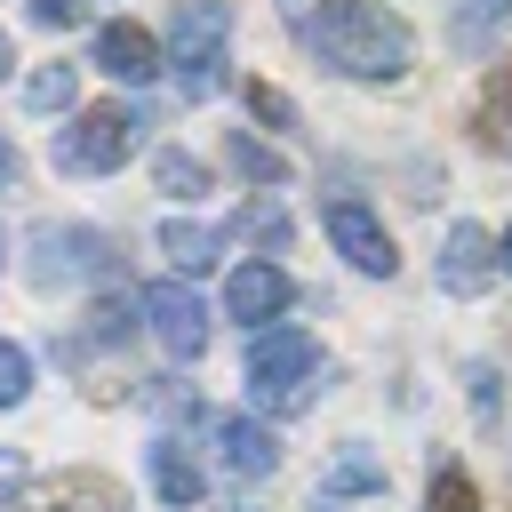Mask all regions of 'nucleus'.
I'll return each mask as SVG.
<instances>
[{
    "label": "nucleus",
    "instance_id": "25",
    "mask_svg": "<svg viewBox=\"0 0 512 512\" xmlns=\"http://www.w3.org/2000/svg\"><path fill=\"white\" fill-rule=\"evenodd\" d=\"M0 184H16V144L0 136Z\"/></svg>",
    "mask_w": 512,
    "mask_h": 512
},
{
    "label": "nucleus",
    "instance_id": "18",
    "mask_svg": "<svg viewBox=\"0 0 512 512\" xmlns=\"http://www.w3.org/2000/svg\"><path fill=\"white\" fill-rule=\"evenodd\" d=\"M152 184L176 192V200H200V192H208V168H200L192 152H160V160H152Z\"/></svg>",
    "mask_w": 512,
    "mask_h": 512
},
{
    "label": "nucleus",
    "instance_id": "19",
    "mask_svg": "<svg viewBox=\"0 0 512 512\" xmlns=\"http://www.w3.org/2000/svg\"><path fill=\"white\" fill-rule=\"evenodd\" d=\"M72 88H80L72 64H40V72L24 80V104H32V112H56V104H72Z\"/></svg>",
    "mask_w": 512,
    "mask_h": 512
},
{
    "label": "nucleus",
    "instance_id": "10",
    "mask_svg": "<svg viewBox=\"0 0 512 512\" xmlns=\"http://www.w3.org/2000/svg\"><path fill=\"white\" fill-rule=\"evenodd\" d=\"M96 72H112V80H128V88H144L152 72H160V40L144 32V24H96Z\"/></svg>",
    "mask_w": 512,
    "mask_h": 512
},
{
    "label": "nucleus",
    "instance_id": "4",
    "mask_svg": "<svg viewBox=\"0 0 512 512\" xmlns=\"http://www.w3.org/2000/svg\"><path fill=\"white\" fill-rule=\"evenodd\" d=\"M144 112L136 104H88L64 136H56V168H72V176H104V168H120L136 144H144Z\"/></svg>",
    "mask_w": 512,
    "mask_h": 512
},
{
    "label": "nucleus",
    "instance_id": "8",
    "mask_svg": "<svg viewBox=\"0 0 512 512\" xmlns=\"http://www.w3.org/2000/svg\"><path fill=\"white\" fill-rule=\"evenodd\" d=\"M144 320H152V336H160L176 360H200V344H208V304H200V288H184V280L144 288Z\"/></svg>",
    "mask_w": 512,
    "mask_h": 512
},
{
    "label": "nucleus",
    "instance_id": "6",
    "mask_svg": "<svg viewBox=\"0 0 512 512\" xmlns=\"http://www.w3.org/2000/svg\"><path fill=\"white\" fill-rule=\"evenodd\" d=\"M32 272L56 288V280H120V248H112V232H88V224H48L40 240H32Z\"/></svg>",
    "mask_w": 512,
    "mask_h": 512
},
{
    "label": "nucleus",
    "instance_id": "21",
    "mask_svg": "<svg viewBox=\"0 0 512 512\" xmlns=\"http://www.w3.org/2000/svg\"><path fill=\"white\" fill-rule=\"evenodd\" d=\"M240 96H248V112H256V120H264V128H296V104H288V96H280V88H264V80H248V88H240Z\"/></svg>",
    "mask_w": 512,
    "mask_h": 512
},
{
    "label": "nucleus",
    "instance_id": "15",
    "mask_svg": "<svg viewBox=\"0 0 512 512\" xmlns=\"http://www.w3.org/2000/svg\"><path fill=\"white\" fill-rule=\"evenodd\" d=\"M224 160H232V168H240V176H248V184H272V192H280V184H288V160H280V152H272V144H256V136H240V128H232V136H224Z\"/></svg>",
    "mask_w": 512,
    "mask_h": 512
},
{
    "label": "nucleus",
    "instance_id": "11",
    "mask_svg": "<svg viewBox=\"0 0 512 512\" xmlns=\"http://www.w3.org/2000/svg\"><path fill=\"white\" fill-rule=\"evenodd\" d=\"M216 456L240 472V480H264L280 464V440L256 424V416H216Z\"/></svg>",
    "mask_w": 512,
    "mask_h": 512
},
{
    "label": "nucleus",
    "instance_id": "1",
    "mask_svg": "<svg viewBox=\"0 0 512 512\" xmlns=\"http://www.w3.org/2000/svg\"><path fill=\"white\" fill-rule=\"evenodd\" d=\"M296 32H304V48H312L328 72L368 80V88H384V80H400V72L416 64L408 16H392V8H376V0H320Z\"/></svg>",
    "mask_w": 512,
    "mask_h": 512
},
{
    "label": "nucleus",
    "instance_id": "27",
    "mask_svg": "<svg viewBox=\"0 0 512 512\" xmlns=\"http://www.w3.org/2000/svg\"><path fill=\"white\" fill-rule=\"evenodd\" d=\"M496 240H504V272H512V232H496Z\"/></svg>",
    "mask_w": 512,
    "mask_h": 512
},
{
    "label": "nucleus",
    "instance_id": "12",
    "mask_svg": "<svg viewBox=\"0 0 512 512\" xmlns=\"http://www.w3.org/2000/svg\"><path fill=\"white\" fill-rule=\"evenodd\" d=\"M152 488H160L176 512H192V504L208 496V472H200V456H192L184 440H152Z\"/></svg>",
    "mask_w": 512,
    "mask_h": 512
},
{
    "label": "nucleus",
    "instance_id": "28",
    "mask_svg": "<svg viewBox=\"0 0 512 512\" xmlns=\"http://www.w3.org/2000/svg\"><path fill=\"white\" fill-rule=\"evenodd\" d=\"M0 256H8V240H0Z\"/></svg>",
    "mask_w": 512,
    "mask_h": 512
},
{
    "label": "nucleus",
    "instance_id": "14",
    "mask_svg": "<svg viewBox=\"0 0 512 512\" xmlns=\"http://www.w3.org/2000/svg\"><path fill=\"white\" fill-rule=\"evenodd\" d=\"M512 24V0H456V24H448V40L464 48V56H480L496 32Z\"/></svg>",
    "mask_w": 512,
    "mask_h": 512
},
{
    "label": "nucleus",
    "instance_id": "7",
    "mask_svg": "<svg viewBox=\"0 0 512 512\" xmlns=\"http://www.w3.org/2000/svg\"><path fill=\"white\" fill-rule=\"evenodd\" d=\"M496 272H504V240L488 224H448V240H440V288L448 296H480Z\"/></svg>",
    "mask_w": 512,
    "mask_h": 512
},
{
    "label": "nucleus",
    "instance_id": "24",
    "mask_svg": "<svg viewBox=\"0 0 512 512\" xmlns=\"http://www.w3.org/2000/svg\"><path fill=\"white\" fill-rule=\"evenodd\" d=\"M16 480H24V456H16V448H0V504L16 496Z\"/></svg>",
    "mask_w": 512,
    "mask_h": 512
},
{
    "label": "nucleus",
    "instance_id": "20",
    "mask_svg": "<svg viewBox=\"0 0 512 512\" xmlns=\"http://www.w3.org/2000/svg\"><path fill=\"white\" fill-rule=\"evenodd\" d=\"M24 392H32V360H24V344L0 336V408H16Z\"/></svg>",
    "mask_w": 512,
    "mask_h": 512
},
{
    "label": "nucleus",
    "instance_id": "13",
    "mask_svg": "<svg viewBox=\"0 0 512 512\" xmlns=\"http://www.w3.org/2000/svg\"><path fill=\"white\" fill-rule=\"evenodd\" d=\"M320 496H384V464H376L360 440H344V448L328 456V472H320Z\"/></svg>",
    "mask_w": 512,
    "mask_h": 512
},
{
    "label": "nucleus",
    "instance_id": "9",
    "mask_svg": "<svg viewBox=\"0 0 512 512\" xmlns=\"http://www.w3.org/2000/svg\"><path fill=\"white\" fill-rule=\"evenodd\" d=\"M288 296H296V288H288V272H280L272 256H248V264H232V280H224V312L248 320V328H256V320L272 328V320L288 312Z\"/></svg>",
    "mask_w": 512,
    "mask_h": 512
},
{
    "label": "nucleus",
    "instance_id": "16",
    "mask_svg": "<svg viewBox=\"0 0 512 512\" xmlns=\"http://www.w3.org/2000/svg\"><path fill=\"white\" fill-rule=\"evenodd\" d=\"M160 248H168L184 272H208V264H216V232H208V224H160Z\"/></svg>",
    "mask_w": 512,
    "mask_h": 512
},
{
    "label": "nucleus",
    "instance_id": "5",
    "mask_svg": "<svg viewBox=\"0 0 512 512\" xmlns=\"http://www.w3.org/2000/svg\"><path fill=\"white\" fill-rule=\"evenodd\" d=\"M320 224H328V240H336V256H344L352 272H368V280H392V272H400V248H392L384 216H376L360 192H336V200L320 208Z\"/></svg>",
    "mask_w": 512,
    "mask_h": 512
},
{
    "label": "nucleus",
    "instance_id": "17",
    "mask_svg": "<svg viewBox=\"0 0 512 512\" xmlns=\"http://www.w3.org/2000/svg\"><path fill=\"white\" fill-rule=\"evenodd\" d=\"M424 512H480L472 472H464V464H440V472H432V488H424Z\"/></svg>",
    "mask_w": 512,
    "mask_h": 512
},
{
    "label": "nucleus",
    "instance_id": "22",
    "mask_svg": "<svg viewBox=\"0 0 512 512\" xmlns=\"http://www.w3.org/2000/svg\"><path fill=\"white\" fill-rule=\"evenodd\" d=\"M80 16H88V0H32V24H48V32H64Z\"/></svg>",
    "mask_w": 512,
    "mask_h": 512
},
{
    "label": "nucleus",
    "instance_id": "3",
    "mask_svg": "<svg viewBox=\"0 0 512 512\" xmlns=\"http://www.w3.org/2000/svg\"><path fill=\"white\" fill-rule=\"evenodd\" d=\"M224 32H232V8L224 0H176V16H168V40H176V72H184V96L200 104V96H216L232 72V56H224Z\"/></svg>",
    "mask_w": 512,
    "mask_h": 512
},
{
    "label": "nucleus",
    "instance_id": "23",
    "mask_svg": "<svg viewBox=\"0 0 512 512\" xmlns=\"http://www.w3.org/2000/svg\"><path fill=\"white\" fill-rule=\"evenodd\" d=\"M464 384H472V408H480V416H496V368H472Z\"/></svg>",
    "mask_w": 512,
    "mask_h": 512
},
{
    "label": "nucleus",
    "instance_id": "26",
    "mask_svg": "<svg viewBox=\"0 0 512 512\" xmlns=\"http://www.w3.org/2000/svg\"><path fill=\"white\" fill-rule=\"evenodd\" d=\"M8 64H16V48H8V32H0V72H8Z\"/></svg>",
    "mask_w": 512,
    "mask_h": 512
},
{
    "label": "nucleus",
    "instance_id": "2",
    "mask_svg": "<svg viewBox=\"0 0 512 512\" xmlns=\"http://www.w3.org/2000/svg\"><path fill=\"white\" fill-rule=\"evenodd\" d=\"M312 376H320V344H312L304 328L272 320V328L248 336V400H264V408L288 416V408L312 400Z\"/></svg>",
    "mask_w": 512,
    "mask_h": 512
}]
</instances>
